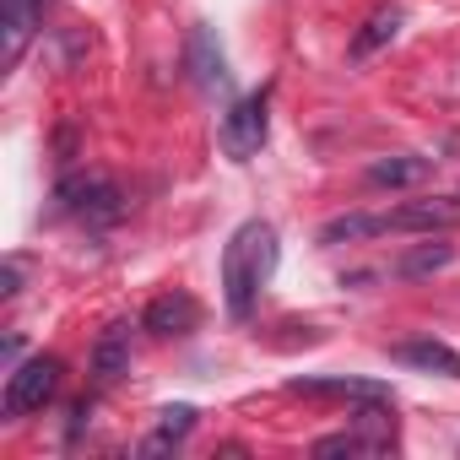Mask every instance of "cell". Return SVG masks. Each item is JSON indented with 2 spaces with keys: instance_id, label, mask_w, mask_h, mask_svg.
<instances>
[{
  "instance_id": "obj_1",
  "label": "cell",
  "mask_w": 460,
  "mask_h": 460,
  "mask_svg": "<svg viewBox=\"0 0 460 460\" xmlns=\"http://www.w3.org/2000/svg\"><path fill=\"white\" fill-rule=\"evenodd\" d=\"M277 261H282V250H277V227L271 222L250 217V222L234 227V239L222 244V298H227V314L234 320L255 314L266 282L277 277Z\"/></svg>"
},
{
  "instance_id": "obj_2",
  "label": "cell",
  "mask_w": 460,
  "mask_h": 460,
  "mask_svg": "<svg viewBox=\"0 0 460 460\" xmlns=\"http://www.w3.org/2000/svg\"><path fill=\"white\" fill-rule=\"evenodd\" d=\"M55 200H60L66 217H76V222H87V227H114V222L125 217V195H119V184L103 179V173H87V168L60 173Z\"/></svg>"
},
{
  "instance_id": "obj_3",
  "label": "cell",
  "mask_w": 460,
  "mask_h": 460,
  "mask_svg": "<svg viewBox=\"0 0 460 460\" xmlns=\"http://www.w3.org/2000/svg\"><path fill=\"white\" fill-rule=\"evenodd\" d=\"M266 136H271V87L239 98L234 109L222 114V125H217V141H222V152L234 163H250L266 146Z\"/></svg>"
},
{
  "instance_id": "obj_4",
  "label": "cell",
  "mask_w": 460,
  "mask_h": 460,
  "mask_svg": "<svg viewBox=\"0 0 460 460\" xmlns=\"http://www.w3.org/2000/svg\"><path fill=\"white\" fill-rule=\"evenodd\" d=\"M60 358H49V352H39V358H28V363H12V374H6V417H28V411H39V406H49L55 401V390H60Z\"/></svg>"
},
{
  "instance_id": "obj_5",
  "label": "cell",
  "mask_w": 460,
  "mask_h": 460,
  "mask_svg": "<svg viewBox=\"0 0 460 460\" xmlns=\"http://www.w3.org/2000/svg\"><path fill=\"white\" fill-rule=\"evenodd\" d=\"M184 71H190V82H195L206 98H217V93H227V87H234L227 55H222L217 33H211L206 22H195V28H190V39H184Z\"/></svg>"
},
{
  "instance_id": "obj_6",
  "label": "cell",
  "mask_w": 460,
  "mask_h": 460,
  "mask_svg": "<svg viewBox=\"0 0 460 460\" xmlns=\"http://www.w3.org/2000/svg\"><path fill=\"white\" fill-rule=\"evenodd\" d=\"M293 395L309 401H352V406H395V390L379 379H358V374H320V379H293Z\"/></svg>"
},
{
  "instance_id": "obj_7",
  "label": "cell",
  "mask_w": 460,
  "mask_h": 460,
  "mask_svg": "<svg viewBox=\"0 0 460 460\" xmlns=\"http://www.w3.org/2000/svg\"><path fill=\"white\" fill-rule=\"evenodd\" d=\"M44 6L49 0H0V66H17L33 44V33L44 28Z\"/></svg>"
},
{
  "instance_id": "obj_8",
  "label": "cell",
  "mask_w": 460,
  "mask_h": 460,
  "mask_svg": "<svg viewBox=\"0 0 460 460\" xmlns=\"http://www.w3.org/2000/svg\"><path fill=\"white\" fill-rule=\"evenodd\" d=\"M125 374H130V320H114L93 347V385L114 390Z\"/></svg>"
},
{
  "instance_id": "obj_9",
  "label": "cell",
  "mask_w": 460,
  "mask_h": 460,
  "mask_svg": "<svg viewBox=\"0 0 460 460\" xmlns=\"http://www.w3.org/2000/svg\"><path fill=\"white\" fill-rule=\"evenodd\" d=\"M141 325H146L152 336H190V331L200 325V304H195L190 293H163V298L146 304Z\"/></svg>"
},
{
  "instance_id": "obj_10",
  "label": "cell",
  "mask_w": 460,
  "mask_h": 460,
  "mask_svg": "<svg viewBox=\"0 0 460 460\" xmlns=\"http://www.w3.org/2000/svg\"><path fill=\"white\" fill-rule=\"evenodd\" d=\"M374 190H411V184H422V179H433V157H422V152H395V157H379V163H368V173H363Z\"/></svg>"
},
{
  "instance_id": "obj_11",
  "label": "cell",
  "mask_w": 460,
  "mask_h": 460,
  "mask_svg": "<svg viewBox=\"0 0 460 460\" xmlns=\"http://www.w3.org/2000/svg\"><path fill=\"white\" fill-rule=\"evenodd\" d=\"M395 358H401L406 368H417V374L460 379V352H455L449 341H433V336H422V341H401V347H395Z\"/></svg>"
},
{
  "instance_id": "obj_12",
  "label": "cell",
  "mask_w": 460,
  "mask_h": 460,
  "mask_svg": "<svg viewBox=\"0 0 460 460\" xmlns=\"http://www.w3.org/2000/svg\"><path fill=\"white\" fill-rule=\"evenodd\" d=\"M195 406L190 401H179V406H163L157 411V428L141 438V455H168V449H179L184 438H190V428H195Z\"/></svg>"
},
{
  "instance_id": "obj_13",
  "label": "cell",
  "mask_w": 460,
  "mask_h": 460,
  "mask_svg": "<svg viewBox=\"0 0 460 460\" xmlns=\"http://www.w3.org/2000/svg\"><path fill=\"white\" fill-rule=\"evenodd\" d=\"M401 22H406V12L401 6H379V12H368V22L352 33V44H347V55L352 60H368V55H379L395 33H401Z\"/></svg>"
},
{
  "instance_id": "obj_14",
  "label": "cell",
  "mask_w": 460,
  "mask_h": 460,
  "mask_svg": "<svg viewBox=\"0 0 460 460\" xmlns=\"http://www.w3.org/2000/svg\"><path fill=\"white\" fill-rule=\"evenodd\" d=\"M455 261V244H444V239H433V244H411L395 266H390V277H401V282H417V277H438L444 266Z\"/></svg>"
},
{
  "instance_id": "obj_15",
  "label": "cell",
  "mask_w": 460,
  "mask_h": 460,
  "mask_svg": "<svg viewBox=\"0 0 460 460\" xmlns=\"http://www.w3.org/2000/svg\"><path fill=\"white\" fill-rule=\"evenodd\" d=\"M0 293H6V298L22 293V266H17V261H6V288H0Z\"/></svg>"
}]
</instances>
